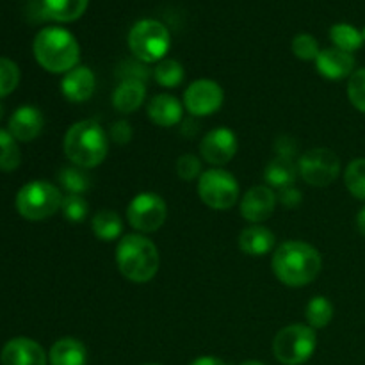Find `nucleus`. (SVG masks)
Segmentation results:
<instances>
[{
  "mask_svg": "<svg viewBox=\"0 0 365 365\" xmlns=\"http://www.w3.org/2000/svg\"><path fill=\"white\" fill-rule=\"evenodd\" d=\"M86 360H88L86 346L73 337L59 339L48 353L50 365H86Z\"/></svg>",
  "mask_w": 365,
  "mask_h": 365,
  "instance_id": "obj_22",
  "label": "nucleus"
},
{
  "mask_svg": "<svg viewBox=\"0 0 365 365\" xmlns=\"http://www.w3.org/2000/svg\"><path fill=\"white\" fill-rule=\"evenodd\" d=\"M298 173L309 185L327 187L341 175V159L328 148L309 150L299 157Z\"/></svg>",
  "mask_w": 365,
  "mask_h": 365,
  "instance_id": "obj_9",
  "label": "nucleus"
},
{
  "mask_svg": "<svg viewBox=\"0 0 365 365\" xmlns=\"http://www.w3.org/2000/svg\"><path fill=\"white\" fill-rule=\"evenodd\" d=\"M177 173L182 180H195L198 175H202V163L192 153H185V155L178 157L177 160Z\"/></svg>",
  "mask_w": 365,
  "mask_h": 365,
  "instance_id": "obj_35",
  "label": "nucleus"
},
{
  "mask_svg": "<svg viewBox=\"0 0 365 365\" xmlns=\"http://www.w3.org/2000/svg\"><path fill=\"white\" fill-rule=\"evenodd\" d=\"M59 189L46 180H32L16 195V210L29 221H41L53 216L63 205Z\"/></svg>",
  "mask_w": 365,
  "mask_h": 365,
  "instance_id": "obj_6",
  "label": "nucleus"
},
{
  "mask_svg": "<svg viewBox=\"0 0 365 365\" xmlns=\"http://www.w3.org/2000/svg\"><path fill=\"white\" fill-rule=\"evenodd\" d=\"M95 73L88 66H75L73 70L64 73L63 82H61V91H63L64 98L73 103L88 102L95 93Z\"/></svg>",
  "mask_w": 365,
  "mask_h": 365,
  "instance_id": "obj_16",
  "label": "nucleus"
},
{
  "mask_svg": "<svg viewBox=\"0 0 365 365\" xmlns=\"http://www.w3.org/2000/svg\"><path fill=\"white\" fill-rule=\"evenodd\" d=\"M91 228L95 237H98L103 242H110L116 241L121 235L123 221H121V217L114 210H100V212L93 216Z\"/></svg>",
  "mask_w": 365,
  "mask_h": 365,
  "instance_id": "obj_24",
  "label": "nucleus"
},
{
  "mask_svg": "<svg viewBox=\"0 0 365 365\" xmlns=\"http://www.w3.org/2000/svg\"><path fill=\"white\" fill-rule=\"evenodd\" d=\"M274 234L262 225L246 227L239 234V250L248 257H264L274 248Z\"/></svg>",
  "mask_w": 365,
  "mask_h": 365,
  "instance_id": "obj_19",
  "label": "nucleus"
},
{
  "mask_svg": "<svg viewBox=\"0 0 365 365\" xmlns=\"http://www.w3.org/2000/svg\"><path fill=\"white\" fill-rule=\"evenodd\" d=\"M61 187L68 191V195H82L91 187V177L84 168L64 166L57 175Z\"/></svg>",
  "mask_w": 365,
  "mask_h": 365,
  "instance_id": "obj_26",
  "label": "nucleus"
},
{
  "mask_svg": "<svg viewBox=\"0 0 365 365\" xmlns=\"http://www.w3.org/2000/svg\"><path fill=\"white\" fill-rule=\"evenodd\" d=\"M0 118H2V107H0Z\"/></svg>",
  "mask_w": 365,
  "mask_h": 365,
  "instance_id": "obj_45",
  "label": "nucleus"
},
{
  "mask_svg": "<svg viewBox=\"0 0 365 365\" xmlns=\"http://www.w3.org/2000/svg\"><path fill=\"white\" fill-rule=\"evenodd\" d=\"M305 317L309 327H312L314 330L327 328L330 321L334 319V305L324 296H316V298H312L307 303Z\"/></svg>",
  "mask_w": 365,
  "mask_h": 365,
  "instance_id": "obj_27",
  "label": "nucleus"
},
{
  "mask_svg": "<svg viewBox=\"0 0 365 365\" xmlns=\"http://www.w3.org/2000/svg\"><path fill=\"white\" fill-rule=\"evenodd\" d=\"M89 0H41L39 13L43 20H52L66 24L75 21L86 13Z\"/></svg>",
  "mask_w": 365,
  "mask_h": 365,
  "instance_id": "obj_20",
  "label": "nucleus"
},
{
  "mask_svg": "<svg viewBox=\"0 0 365 365\" xmlns=\"http://www.w3.org/2000/svg\"><path fill=\"white\" fill-rule=\"evenodd\" d=\"M21 163V153L16 139L9 130H0V170L14 171Z\"/></svg>",
  "mask_w": 365,
  "mask_h": 365,
  "instance_id": "obj_29",
  "label": "nucleus"
},
{
  "mask_svg": "<svg viewBox=\"0 0 365 365\" xmlns=\"http://www.w3.org/2000/svg\"><path fill=\"white\" fill-rule=\"evenodd\" d=\"M278 200H280L282 205L289 207V209H294V207H298L299 203H302V191H298V189L294 187V185H291V187H285V189H280V195L277 196Z\"/></svg>",
  "mask_w": 365,
  "mask_h": 365,
  "instance_id": "obj_39",
  "label": "nucleus"
},
{
  "mask_svg": "<svg viewBox=\"0 0 365 365\" xmlns=\"http://www.w3.org/2000/svg\"><path fill=\"white\" fill-rule=\"evenodd\" d=\"M148 118L157 127H175V125L182 123L184 107H182L180 100L177 96L163 93V95H157L150 100Z\"/></svg>",
  "mask_w": 365,
  "mask_h": 365,
  "instance_id": "obj_18",
  "label": "nucleus"
},
{
  "mask_svg": "<svg viewBox=\"0 0 365 365\" xmlns=\"http://www.w3.org/2000/svg\"><path fill=\"white\" fill-rule=\"evenodd\" d=\"M299 145L296 139L289 138V135H280L274 143V152L278 157H285V159H294V155L298 153Z\"/></svg>",
  "mask_w": 365,
  "mask_h": 365,
  "instance_id": "obj_38",
  "label": "nucleus"
},
{
  "mask_svg": "<svg viewBox=\"0 0 365 365\" xmlns=\"http://www.w3.org/2000/svg\"><path fill=\"white\" fill-rule=\"evenodd\" d=\"M189 365H227L221 359H216V356H200V359L192 360Z\"/></svg>",
  "mask_w": 365,
  "mask_h": 365,
  "instance_id": "obj_40",
  "label": "nucleus"
},
{
  "mask_svg": "<svg viewBox=\"0 0 365 365\" xmlns=\"http://www.w3.org/2000/svg\"><path fill=\"white\" fill-rule=\"evenodd\" d=\"M143 365H160V364H143Z\"/></svg>",
  "mask_w": 365,
  "mask_h": 365,
  "instance_id": "obj_44",
  "label": "nucleus"
},
{
  "mask_svg": "<svg viewBox=\"0 0 365 365\" xmlns=\"http://www.w3.org/2000/svg\"><path fill=\"white\" fill-rule=\"evenodd\" d=\"M20 84V68L7 57H0V98L11 95Z\"/></svg>",
  "mask_w": 365,
  "mask_h": 365,
  "instance_id": "obj_31",
  "label": "nucleus"
},
{
  "mask_svg": "<svg viewBox=\"0 0 365 365\" xmlns=\"http://www.w3.org/2000/svg\"><path fill=\"white\" fill-rule=\"evenodd\" d=\"M344 184L355 198L365 202V159H355L344 171Z\"/></svg>",
  "mask_w": 365,
  "mask_h": 365,
  "instance_id": "obj_30",
  "label": "nucleus"
},
{
  "mask_svg": "<svg viewBox=\"0 0 365 365\" xmlns=\"http://www.w3.org/2000/svg\"><path fill=\"white\" fill-rule=\"evenodd\" d=\"M46 362L45 349L27 337L11 339L0 353L2 365H46Z\"/></svg>",
  "mask_w": 365,
  "mask_h": 365,
  "instance_id": "obj_14",
  "label": "nucleus"
},
{
  "mask_svg": "<svg viewBox=\"0 0 365 365\" xmlns=\"http://www.w3.org/2000/svg\"><path fill=\"white\" fill-rule=\"evenodd\" d=\"M356 230L365 237V207L360 209V212L356 214Z\"/></svg>",
  "mask_w": 365,
  "mask_h": 365,
  "instance_id": "obj_41",
  "label": "nucleus"
},
{
  "mask_svg": "<svg viewBox=\"0 0 365 365\" xmlns=\"http://www.w3.org/2000/svg\"><path fill=\"white\" fill-rule=\"evenodd\" d=\"M63 148L73 166L91 170L106 160L109 138L95 120H81L66 130Z\"/></svg>",
  "mask_w": 365,
  "mask_h": 365,
  "instance_id": "obj_3",
  "label": "nucleus"
},
{
  "mask_svg": "<svg viewBox=\"0 0 365 365\" xmlns=\"http://www.w3.org/2000/svg\"><path fill=\"white\" fill-rule=\"evenodd\" d=\"M198 196L214 210L232 209L239 200V184L230 171L212 168L200 175Z\"/></svg>",
  "mask_w": 365,
  "mask_h": 365,
  "instance_id": "obj_8",
  "label": "nucleus"
},
{
  "mask_svg": "<svg viewBox=\"0 0 365 365\" xmlns=\"http://www.w3.org/2000/svg\"><path fill=\"white\" fill-rule=\"evenodd\" d=\"M362 36H364V41H365V27H364V31H362Z\"/></svg>",
  "mask_w": 365,
  "mask_h": 365,
  "instance_id": "obj_43",
  "label": "nucleus"
},
{
  "mask_svg": "<svg viewBox=\"0 0 365 365\" xmlns=\"http://www.w3.org/2000/svg\"><path fill=\"white\" fill-rule=\"evenodd\" d=\"M184 66L177 59H163L153 70L157 84L163 88H177L184 81Z\"/></svg>",
  "mask_w": 365,
  "mask_h": 365,
  "instance_id": "obj_28",
  "label": "nucleus"
},
{
  "mask_svg": "<svg viewBox=\"0 0 365 365\" xmlns=\"http://www.w3.org/2000/svg\"><path fill=\"white\" fill-rule=\"evenodd\" d=\"M128 48L141 63H159L170 52L171 36L164 24L153 18H143L128 32Z\"/></svg>",
  "mask_w": 365,
  "mask_h": 365,
  "instance_id": "obj_5",
  "label": "nucleus"
},
{
  "mask_svg": "<svg viewBox=\"0 0 365 365\" xmlns=\"http://www.w3.org/2000/svg\"><path fill=\"white\" fill-rule=\"evenodd\" d=\"M241 365H266V364L259 362V360H246V362H242Z\"/></svg>",
  "mask_w": 365,
  "mask_h": 365,
  "instance_id": "obj_42",
  "label": "nucleus"
},
{
  "mask_svg": "<svg viewBox=\"0 0 365 365\" xmlns=\"http://www.w3.org/2000/svg\"><path fill=\"white\" fill-rule=\"evenodd\" d=\"M118 75L121 77V81H139L146 82L150 71L145 64H141V61H125L120 68H118Z\"/></svg>",
  "mask_w": 365,
  "mask_h": 365,
  "instance_id": "obj_36",
  "label": "nucleus"
},
{
  "mask_svg": "<svg viewBox=\"0 0 365 365\" xmlns=\"http://www.w3.org/2000/svg\"><path fill=\"white\" fill-rule=\"evenodd\" d=\"M146 96L145 82L121 81L113 91V107L121 114H130L143 106Z\"/></svg>",
  "mask_w": 365,
  "mask_h": 365,
  "instance_id": "obj_21",
  "label": "nucleus"
},
{
  "mask_svg": "<svg viewBox=\"0 0 365 365\" xmlns=\"http://www.w3.org/2000/svg\"><path fill=\"white\" fill-rule=\"evenodd\" d=\"M319 43L310 34H298L292 39V53L302 61H316L319 56Z\"/></svg>",
  "mask_w": 365,
  "mask_h": 365,
  "instance_id": "obj_33",
  "label": "nucleus"
},
{
  "mask_svg": "<svg viewBox=\"0 0 365 365\" xmlns=\"http://www.w3.org/2000/svg\"><path fill=\"white\" fill-rule=\"evenodd\" d=\"M323 267L321 253L303 241H287L273 255V271L287 287H305L317 278Z\"/></svg>",
  "mask_w": 365,
  "mask_h": 365,
  "instance_id": "obj_1",
  "label": "nucleus"
},
{
  "mask_svg": "<svg viewBox=\"0 0 365 365\" xmlns=\"http://www.w3.org/2000/svg\"><path fill=\"white\" fill-rule=\"evenodd\" d=\"M348 98L355 109L365 114V68L356 70L349 77L348 82Z\"/></svg>",
  "mask_w": 365,
  "mask_h": 365,
  "instance_id": "obj_34",
  "label": "nucleus"
},
{
  "mask_svg": "<svg viewBox=\"0 0 365 365\" xmlns=\"http://www.w3.org/2000/svg\"><path fill=\"white\" fill-rule=\"evenodd\" d=\"M116 264L127 280L146 284L159 271V250L143 234L123 235L118 242Z\"/></svg>",
  "mask_w": 365,
  "mask_h": 365,
  "instance_id": "obj_4",
  "label": "nucleus"
},
{
  "mask_svg": "<svg viewBox=\"0 0 365 365\" xmlns=\"http://www.w3.org/2000/svg\"><path fill=\"white\" fill-rule=\"evenodd\" d=\"M330 39L335 48H341L349 53L362 48V45L365 43L362 32L349 24H335L330 29Z\"/></svg>",
  "mask_w": 365,
  "mask_h": 365,
  "instance_id": "obj_25",
  "label": "nucleus"
},
{
  "mask_svg": "<svg viewBox=\"0 0 365 365\" xmlns=\"http://www.w3.org/2000/svg\"><path fill=\"white\" fill-rule=\"evenodd\" d=\"M45 118L38 107L24 106L13 113L9 120V132L16 141L29 143L34 141L43 130Z\"/></svg>",
  "mask_w": 365,
  "mask_h": 365,
  "instance_id": "obj_17",
  "label": "nucleus"
},
{
  "mask_svg": "<svg viewBox=\"0 0 365 365\" xmlns=\"http://www.w3.org/2000/svg\"><path fill=\"white\" fill-rule=\"evenodd\" d=\"M316 66L324 78L341 81L355 73V57L353 53L331 46V48L321 50L316 59Z\"/></svg>",
  "mask_w": 365,
  "mask_h": 365,
  "instance_id": "obj_15",
  "label": "nucleus"
},
{
  "mask_svg": "<svg viewBox=\"0 0 365 365\" xmlns=\"http://www.w3.org/2000/svg\"><path fill=\"white\" fill-rule=\"evenodd\" d=\"M277 195L269 185H255L241 200V216L253 225L269 220L277 207Z\"/></svg>",
  "mask_w": 365,
  "mask_h": 365,
  "instance_id": "obj_13",
  "label": "nucleus"
},
{
  "mask_svg": "<svg viewBox=\"0 0 365 365\" xmlns=\"http://www.w3.org/2000/svg\"><path fill=\"white\" fill-rule=\"evenodd\" d=\"M223 88L210 78H198L191 82L184 93V106L191 116H210L223 106Z\"/></svg>",
  "mask_w": 365,
  "mask_h": 365,
  "instance_id": "obj_11",
  "label": "nucleus"
},
{
  "mask_svg": "<svg viewBox=\"0 0 365 365\" xmlns=\"http://www.w3.org/2000/svg\"><path fill=\"white\" fill-rule=\"evenodd\" d=\"M32 52L39 66L50 73H68L81 59L78 41L63 27L41 29L32 43Z\"/></svg>",
  "mask_w": 365,
  "mask_h": 365,
  "instance_id": "obj_2",
  "label": "nucleus"
},
{
  "mask_svg": "<svg viewBox=\"0 0 365 365\" xmlns=\"http://www.w3.org/2000/svg\"><path fill=\"white\" fill-rule=\"evenodd\" d=\"M239 150L237 135L227 127L214 128L207 132L200 141V155L210 166L221 168L230 163Z\"/></svg>",
  "mask_w": 365,
  "mask_h": 365,
  "instance_id": "obj_12",
  "label": "nucleus"
},
{
  "mask_svg": "<svg viewBox=\"0 0 365 365\" xmlns=\"http://www.w3.org/2000/svg\"><path fill=\"white\" fill-rule=\"evenodd\" d=\"M109 138H110V141L116 143V145H120V146L128 145V143L132 141L130 123L125 120H120V121H116V123H113V127H110V132H109Z\"/></svg>",
  "mask_w": 365,
  "mask_h": 365,
  "instance_id": "obj_37",
  "label": "nucleus"
},
{
  "mask_svg": "<svg viewBox=\"0 0 365 365\" xmlns=\"http://www.w3.org/2000/svg\"><path fill=\"white\" fill-rule=\"evenodd\" d=\"M316 330L309 324H289L282 328L273 341V353L284 365H302L312 359L316 351Z\"/></svg>",
  "mask_w": 365,
  "mask_h": 365,
  "instance_id": "obj_7",
  "label": "nucleus"
},
{
  "mask_svg": "<svg viewBox=\"0 0 365 365\" xmlns=\"http://www.w3.org/2000/svg\"><path fill=\"white\" fill-rule=\"evenodd\" d=\"M61 210H63V216L68 221H71V223H81L88 216L89 205L81 195H68L63 198Z\"/></svg>",
  "mask_w": 365,
  "mask_h": 365,
  "instance_id": "obj_32",
  "label": "nucleus"
},
{
  "mask_svg": "<svg viewBox=\"0 0 365 365\" xmlns=\"http://www.w3.org/2000/svg\"><path fill=\"white\" fill-rule=\"evenodd\" d=\"M298 177V166L292 159H285V157H274L264 170V180L271 189H285L291 187Z\"/></svg>",
  "mask_w": 365,
  "mask_h": 365,
  "instance_id": "obj_23",
  "label": "nucleus"
},
{
  "mask_svg": "<svg viewBox=\"0 0 365 365\" xmlns=\"http://www.w3.org/2000/svg\"><path fill=\"white\" fill-rule=\"evenodd\" d=\"M168 217V205L163 196L155 192H139L127 207V221L134 230L152 234L164 225Z\"/></svg>",
  "mask_w": 365,
  "mask_h": 365,
  "instance_id": "obj_10",
  "label": "nucleus"
}]
</instances>
